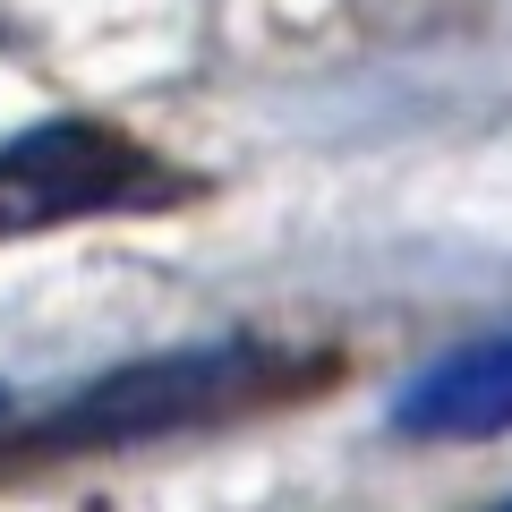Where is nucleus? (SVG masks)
<instances>
[{"instance_id": "nucleus-1", "label": "nucleus", "mask_w": 512, "mask_h": 512, "mask_svg": "<svg viewBox=\"0 0 512 512\" xmlns=\"http://www.w3.org/2000/svg\"><path fill=\"white\" fill-rule=\"evenodd\" d=\"M171 197H180V180L103 120H35L18 137H0V239L94 214H146Z\"/></svg>"}, {"instance_id": "nucleus-2", "label": "nucleus", "mask_w": 512, "mask_h": 512, "mask_svg": "<svg viewBox=\"0 0 512 512\" xmlns=\"http://www.w3.org/2000/svg\"><path fill=\"white\" fill-rule=\"evenodd\" d=\"M274 384V350L256 342H205V350H154V359H128L111 367L103 384H86L43 444L52 453H94V444H146V436H171V427H197V419H222V410L256 402Z\"/></svg>"}, {"instance_id": "nucleus-3", "label": "nucleus", "mask_w": 512, "mask_h": 512, "mask_svg": "<svg viewBox=\"0 0 512 512\" xmlns=\"http://www.w3.org/2000/svg\"><path fill=\"white\" fill-rule=\"evenodd\" d=\"M393 436L410 444H487L512 436V333L453 342L393 393Z\"/></svg>"}, {"instance_id": "nucleus-4", "label": "nucleus", "mask_w": 512, "mask_h": 512, "mask_svg": "<svg viewBox=\"0 0 512 512\" xmlns=\"http://www.w3.org/2000/svg\"><path fill=\"white\" fill-rule=\"evenodd\" d=\"M0 410H9V393H0Z\"/></svg>"}, {"instance_id": "nucleus-5", "label": "nucleus", "mask_w": 512, "mask_h": 512, "mask_svg": "<svg viewBox=\"0 0 512 512\" xmlns=\"http://www.w3.org/2000/svg\"><path fill=\"white\" fill-rule=\"evenodd\" d=\"M495 512H512V504H495Z\"/></svg>"}]
</instances>
